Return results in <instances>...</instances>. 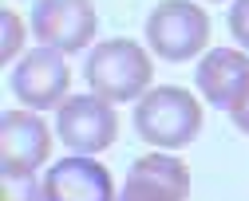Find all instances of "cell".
<instances>
[{
	"label": "cell",
	"mask_w": 249,
	"mask_h": 201,
	"mask_svg": "<svg viewBox=\"0 0 249 201\" xmlns=\"http://www.w3.org/2000/svg\"><path fill=\"white\" fill-rule=\"evenodd\" d=\"M71 87V67L64 59V51L55 48H36V51H24L12 67V95L28 111H52L68 99Z\"/></svg>",
	"instance_id": "cell-5"
},
{
	"label": "cell",
	"mask_w": 249,
	"mask_h": 201,
	"mask_svg": "<svg viewBox=\"0 0 249 201\" xmlns=\"http://www.w3.org/2000/svg\"><path fill=\"white\" fill-rule=\"evenodd\" d=\"M230 32L241 44V51H249V0H233L230 8Z\"/></svg>",
	"instance_id": "cell-13"
},
{
	"label": "cell",
	"mask_w": 249,
	"mask_h": 201,
	"mask_svg": "<svg viewBox=\"0 0 249 201\" xmlns=\"http://www.w3.org/2000/svg\"><path fill=\"white\" fill-rule=\"evenodd\" d=\"M0 24H4V44H0V63H16L20 59V48H24V20L4 8L0 12Z\"/></svg>",
	"instance_id": "cell-12"
},
{
	"label": "cell",
	"mask_w": 249,
	"mask_h": 201,
	"mask_svg": "<svg viewBox=\"0 0 249 201\" xmlns=\"http://www.w3.org/2000/svg\"><path fill=\"white\" fill-rule=\"evenodd\" d=\"M55 134L71 154H103L119 138V115L115 103L103 95H68L55 107Z\"/></svg>",
	"instance_id": "cell-4"
},
{
	"label": "cell",
	"mask_w": 249,
	"mask_h": 201,
	"mask_svg": "<svg viewBox=\"0 0 249 201\" xmlns=\"http://www.w3.org/2000/svg\"><path fill=\"white\" fill-rule=\"evenodd\" d=\"M230 118H233V126L241 130V134H249V87L233 99V107H230Z\"/></svg>",
	"instance_id": "cell-14"
},
{
	"label": "cell",
	"mask_w": 249,
	"mask_h": 201,
	"mask_svg": "<svg viewBox=\"0 0 249 201\" xmlns=\"http://www.w3.org/2000/svg\"><path fill=\"white\" fill-rule=\"evenodd\" d=\"M44 201H119V193L103 162H95L91 154H71L48 166Z\"/></svg>",
	"instance_id": "cell-8"
},
{
	"label": "cell",
	"mask_w": 249,
	"mask_h": 201,
	"mask_svg": "<svg viewBox=\"0 0 249 201\" xmlns=\"http://www.w3.org/2000/svg\"><path fill=\"white\" fill-rule=\"evenodd\" d=\"M99 32V16L91 0H36L32 4V36L55 51H83Z\"/></svg>",
	"instance_id": "cell-6"
},
{
	"label": "cell",
	"mask_w": 249,
	"mask_h": 201,
	"mask_svg": "<svg viewBox=\"0 0 249 201\" xmlns=\"http://www.w3.org/2000/svg\"><path fill=\"white\" fill-rule=\"evenodd\" d=\"M210 44V16L202 4L190 0H162L146 16V48L166 59V63H186L202 55Z\"/></svg>",
	"instance_id": "cell-3"
},
{
	"label": "cell",
	"mask_w": 249,
	"mask_h": 201,
	"mask_svg": "<svg viewBox=\"0 0 249 201\" xmlns=\"http://www.w3.org/2000/svg\"><path fill=\"white\" fill-rule=\"evenodd\" d=\"M194 83H198L206 103L230 111L233 99L249 87V51H237V48H213V51H206L202 63L194 67Z\"/></svg>",
	"instance_id": "cell-10"
},
{
	"label": "cell",
	"mask_w": 249,
	"mask_h": 201,
	"mask_svg": "<svg viewBox=\"0 0 249 201\" xmlns=\"http://www.w3.org/2000/svg\"><path fill=\"white\" fill-rule=\"evenodd\" d=\"M0 201H44V182H36V174L0 170Z\"/></svg>",
	"instance_id": "cell-11"
},
{
	"label": "cell",
	"mask_w": 249,
	"mask_h": 201,
	"mask_svg": "<svg viewBox=\"0 0 249 201\" xmlns=\"http://www.w3.org/2000/svg\"><path fill=\"white\" fill-rule=\"evenodd\" d=\"M190 197V170L174 154H142L131 162L127 185L119 189V201H186Z\"/></svg>",
	"instance_id": "cell-9"
},
{
	"label": "cell",
	"mask_w": 249,
	"mask_h": 201,
	"mask_svg": "<svg viewBox=\"0 0 249 201\" xmlns=\"http://www.w3.org/2000/svg\"><path fill=\"white\" fill-rule=\"evenodd\" d=\"M52 154V130L36 111H4L0 115V170L4 174H36Z\"/></svg>",
	"instance_id": "cell-7"
},
{
	"label": "cell",
	"mask_w": 249,
	"mask_h": 201,
	"mask_svg": "<svg viewBox=\"0 0 249 201\" xmlns=\"http://www.w3.org/2000/svg\"><path fill=\"white\" fill-rule=\"evenodd\" d=\"M83 79L107 103H131V99L139 103L150 91L154 63H150V51L139 48L135 40H103L91 48L83 63Z\"/></svg>",
	"instance_id": "cell-2"
},
{
	"label": "cell",
	"mask_w": 249,
	"mask_h": 201,
	"mask_svg": "<svg viewBox=\"0 0 249 201\" xmlns=\"http://www.w3.org/2000/svg\"><path fill=\"white\" fill-rule=\"evenodd\" d=\"M210 4H217V0H210Z\"/></svg>",
	"instance_id": "cell-15"
},
{
	"label": "cell",
	"mask_w": 249,
	"mask_h": 201,
	"mask_svg": "<svg viewBox=\"0 0 249 201\" xmlns=\"http://www.w3.org/2000/svg\"><path fill=\"white\" fill-rule=\"evenodd\" d=\"M135 130L154 150H182L202 134V103L186 87H150L135 103Z\"/></svg>",
	"instance_id": "cell-1"
}]
</instances>
